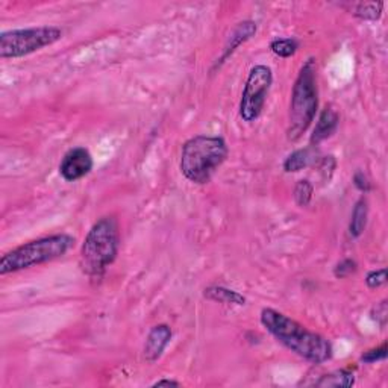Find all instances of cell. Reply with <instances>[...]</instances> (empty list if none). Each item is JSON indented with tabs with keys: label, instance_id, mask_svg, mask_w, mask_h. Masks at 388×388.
Returning <instances> with one entry per match:
<instances>
[{
	"label": "cell",
	"instance_id": "1",
	"mask_svg": "<svg viewBox=\"0 0 388 388\" xmlns=\"http://www.w3.org/2000/svg\"><path fill=\"white\" fill-rule=\"evenodd\" d=\"M260 318L261 325L276 340L300 358L313 364H322L331 359V341L320 334L306 329L295 318L276 311L273 308H264Z\"/></svg>",
	"mask_w": 388,
	"mask_h": 388
},
{
	"label": "cell",
	"instance_id": "2",
	"mask_svg": "<svg viewBox=\"0 0 388 388\" xmlns=\"http://www.w3.org/2000/svg\"><path fill=\"white\" fill-rule=\"evenodd\" d=\"M228 144L222 137L196 135L184 143L179 167L193 184H208L228 158Z\"/></svg>",
	"mask_w": 388,
	"mask_h": 388
},
{
	"label": "cell",
	"instance_id": "3",
	"mask_svg": "<svg viewBox=\"0 0 388 388\" xmlns=\"http://www.w3.org/2000/svg\"><path fill=\"white\" fill-rule=\"evenodd\" d=\"M120 249V228L113 215L98 220L81 247V269L90 278L99 279L116 261Z\"/></svg>",
	"mask_w": 388,
	"mask_h": 388
},
{
	"label": "cell",
	"instance_id": "4",
	"mask_svg": "<svg viewBox=\"0 0 388 388\" xmlns=\"http://www.w3.org/2000/svg\"><path fill=\"white\" fill-rule=\"evenodd\" d=\"M318 108V90H317V63L309 58L302 65L300 72L293 85L290 114H288V140L296 141L306 132L316 118Z\"/></svg>",
	"mask_w": 388,
	"mask_h": 388
},
{
	"label": "cell",
	"instance_id": "5",
	"mask_svg": "<svg viewBox=\"0 0 388 388\" xmlns=\"http://www.w3.org/2000/svg\"><path fill=\"white\" fill-rule=\"evenodd\" d=\"M73 245L75 237L68 234H55L28 241L0 258V274L5 276L55 261L70 251Z\"/></svg>",
	"mask_w": 388,
	"mask_h": 388
},
{
	"label": "cell",
	"instance_id": "6",
	"mask_svg": "<svg viewBox=\"0 0 388 388\" xmlns=\"http://www.w3.org/2000/svg\"><path fill=\"white\" fill-rule=\"evenodd\" d=\"M63 38L56 26H37L28 29H14L0 33V58L15 59L28 56Z\"/></svg>",
	"mask_w": 388,
	"mask_h": 388
},
{
	"label": "cell",
	"instance_id": "7",
	"mask_svg": "<svg viewBox=\"0 0 388 388\" xmlns=\"http://www.w3.org/2000/svg\"><path fill=\"white\" fill-rule=\"evenodd\" d=\"M273 82L272 68L258 64L249 73L240 102V117L252 123L261 116Z\"/></svg>",
	"mask_w": 388,
	"mask_h": 388
},
{
	"label": "cell",
	"instance_id": "8",
	"mask_svg": "<svg viewBox=\"0 0 388 388\" xmlns=\"http://www.w3.org/2000/svg\"><path fill=\"white\" fill-rule=\"evenodd\" d=\"M94 167V161L88 149L85 148H73L68 150L59 164V175L67 183H76L87 175Z\"/></svg>",
	"mask_w": 388,
	"mask_h": 388
},
{
	"label": "cell",
	"instance_id": "9",
	"mask_svg": "<svg viewBox=\"0 0 388 388\" xmlns=\"http://www.w3.org/2000/svg\"><path fill=\"white\" fill-rule=\"evenodd\" d=\"M171 340V329L167 325H157L153 326L148 340L144 344V358L149 361V363H155V361L160 359L161 355L169 346V343Z\"/></svg>",
	"mask_w": 388,
	"mask_h": 388
},
{
	"label": "cell",
	"instance_id": "10",
	"mask_svg": "<svg viewBox=\"0 0 388 388\" xmlns=\"http://www.w3.org/2000/svg\"><path fill=\"white\" fill-rule=\"evenodd\" d=\"M339 123H340V116L337 111H335L332 107H326L320 113V116H318V120L311 135V144L317 146L318 143H322L327 140L329 137H332L335 131H337Z\"/></svg>",
	"mask_w": 388,
	"mask_h": 388
},
{
	"label": "cell",
	"instance_id": "11",
	"mask_svg": "<svg viewBox=\"0 0 388 388\" xmlns=\"http://www.w3.org/2000/svg\"><path fill=\"white\" fill-rule=\"evenodd\" d=\"M256 33V23L252 20H246L241 22L235 26V29L231 32V36L226 41L225 49H223V54L220 56V61H217V65H220L222 63H225L226 59L234 54V52L243 45L245 41H247L249 38H252Z\"/></svg>",
	"mask_w": 388,
	"mask_h": 388
},
{
	"label": "cell",
	"instance_id": "12",
	"mask_svg": "<svg viewBox=\"0 0 388 388\" xmlns=\"http://www.w3.org/2000/svg\"><path fill=\"white\" fill-rule=\"evenodd\" d=\"M203 296L211 302H217V304H223V305H237V306L246 305V297L243 295H240V293L235 290H229L222 286H212L205 288Z\"/></svg>",
	"mask_w": 388,
	"mask_h": 388
},
{
	"label": "cell",
	"instance_id": "13",
	"mask_svg": "<svg viewBox=\"0 0 388 388\" xmlns=\"http://www.w3.org/2000/svg\"><path fill=\"white\" fill-rule=\"evenodd\" d=\"M316 161H317V153L313 148L299 149L290 153L286 158V161H284V170H286L287 173H296V171L313 166V164H316Z\"/></svg>",
	"mask_w": 388,
	"mask_h": 388
},
{
	"label": "cell",
	"instance_id": "14",
	"mask_svg": "<svg viewBox=\"0 0 388 388\" xmlns=\"http://www.w3.org/2000/svg\"><path fill=\"white\" fill-rule=\"evenodd\" d=\"M367 215H368V205L364 197L355 203V208L352 211V217L349 223V234L353 238H358L363 235V232L367 226Z\"/></svg>",
	"mask_w": 388,
	"mask_h": 388
},
{
	"label": "cell",
	"instance_id": "15",
	"mask_svg": "<svg viewBox=\"0 0 388 388\" xmlns=\"http://www.w3.org/2000/svg\"><path fill=\"white\" fill-rule=\"evenodd\" d=\"M355 384V375L350 370L341 368L337 372H332L329 375L322 376L318 381L314 382L316 387H332V388H349Z\"/></svg>",
	"mask_w": 388,
	"mask_h": 388
},
{
	"label": "cell",
	"instance_id": "16",
	"mask_svg": "<svg viewBox=\"0 0 388 388\" xmlns=\"http://www.w3.org/2000/svg\"><path fill=\"white\" fill-rule=\"evenodd\" d=\"M384 3L381 2H363L353 5V15L358 17L361 20L367 22H376L382 14Z\"/></svg>",
	"mask_w": 388,
	"mask_h": 388
},
{
	"label": "cell",
	"instance_id": "17",
	"mask_svg": "<svg viewBox=\"0 0 388 388\" xmlns=\"http://www.w3.org/2000/svg\"><path fill=\"white\" fill-rule=\"evenodd\" d=\"M297 41L295 38H276L270 42V49L276 56L290 58L297 52Z\"/></svg>",
	"mask_w": 388,
	"mask_h": 388
},
{
	"label": "cell",
	"instance_id": "18",
	"mask_svg": "<svg viewBox=\"0 0 388 388\" xmlns=\"http://www.w3.org/2000/svg\"><path fill=\"white\" fill-rule=\"evenodd\" d=\"M313 193H314L313 184L309 183L308 179H302L295 187V202L297 203V206L304 208V206H308L309 202H311Z\"/></svg>",
	"mask_w": 388,
	"mask_h": 388
},
{
	"label": "cell",
	"instance_id": "19",
	"mask_svg": "<svg viewBox=\"0 0 388 388\" xmlns=\"http://www.w3.org/2000/svg\"><path fill=\"white\" fill-rule=\"evenodd\" d=\"M387 343H382L379 348H373L367 352L363 353L361 357V361L366 364H373V363H379V361H384L387 358Z\"/></svg>",
	"mask_w": 388,
	"mask_h": 388
},
{
	"label": "cell",
	"instance_id": "20",
	"mask_svg": "<svg viewBox=\"0 0 388 388\" xmlns=\"http://www.w3.org/2000/svg\"><path fill=\"white\" fill-rule=\"evenodd\" d=\"M355 272H357V263L353 260H349V258H348V260H343L341 263L335 265L334 276L339 279H343V278H348V276H350L352 273H355Z\"/></svg>",
	"mask_w": 388,
	"mask_h": 388
},
{
	"label": "cell",
	"instance_id": "21",
	"mask_svg": "<svg viewBox=\"0 0 388 388\" xmlns=\"http://www.w3.org/2000/svg\"><path fill=\"white\" fill-rule=\"evenodd\" d=\"M387 282V270L385 269H379V270H373L370 272L366 276V284L370 290H375L382 287L384 284Z\"/></svg>",
	"mask_w": 388,
	"mask_h": 388
},
{
	"label": "cell",
	"instance_id": "22",
	"mask_svg": "<svg viewBox=\"0 0 388 388\" xmlns=\"http://www.w3.org/2000/svg\"><path fill=\"white\" fill-rule=\"evenodd\" d=\"M373 320H376V323L381 326V327H385L387 325V320H388V306H387V300H382L381 304H378L373 309Z\"/></svg>",
	"mask_w": 388,
	"mask_h": 388
},
{
	"label": "cell",
	"instance_id": "23",
	"mask_svg": "<svg viewBox=\"0 0 388 388\" xmlns=\"http://www.w3.org/2000/svg\"><path fill=\"white\" fill-rule=\"evenodd\" d=\"M353 185H355L361 193H368L372 189V185H370L367 176L363 173V171H357L353 175Z\"/></svg>",
	"mask_w": 388,
	"mask_h": 388
},
{
	"label": "cell",
	"instance_id": "24",
	"mask_svg": "<svg viewBox=\"0 0 388 388\" xmlns=\"http://www.w3.org/2000/svg\"><path fill=\"white\" fill-rule=\"evenodd\" d=\"M179 387V382L171 381V379H161V381H157L152 387Z\"/></svg>",
	"mask_w": 388,
	"mask_h": 388
}]
</instances>
